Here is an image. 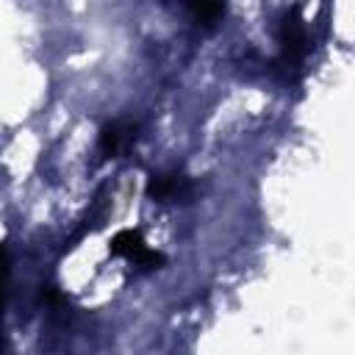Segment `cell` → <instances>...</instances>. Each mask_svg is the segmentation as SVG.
<instances>
[{"mask_svg": "<svg viewBox=\"0 0 355 355\" xmlns=\"http://www.w3.org/2000/svg\"><path fill=\"white\" fill-rule=\"evenodd\" d=\"M111 250L119 252V255H125V258H130V261H136V263H141V266H155V263H161V255L153 252V250H147V244L141 241V236H139L136 230H122V233H116V239L111 241Z\"/></svg>", "mask_w": 355, "mask_h": 355, "instance_id": "cell-1", "label": "cell"}, {"mask_svg": "<svg viewBox=\"0 0 355 355\" xmlns=\"http://www.w3.org/2000/svg\"><path fill=\"white\" fill-rule=\"evenodd\" d=\"M189 11L194 14V19H200V22H205V25H211L216 17H222V6L219 3H191L189 6Z\"/></svg>", "mask_w": 355, "mask_h": 355, "instance_id": "cell-3", "label": "cell"}, {"mask_svg": "<svg viewBox=\"0 0 355 355\" xmlns=\"http://www.w3.org/2000/svg\"><path fill=\"white\" fill-rule=\"evenodd\" d=\"M189 186L183 183V178H178V175H153V180H150V186H147V191H150V197H155V200H172V197H180L183 191H186Z\"/></svg>", "mask_w": 355, "mask_h": 355, "instance_id": "cell-2", "label": "cell"}]
</instances>
